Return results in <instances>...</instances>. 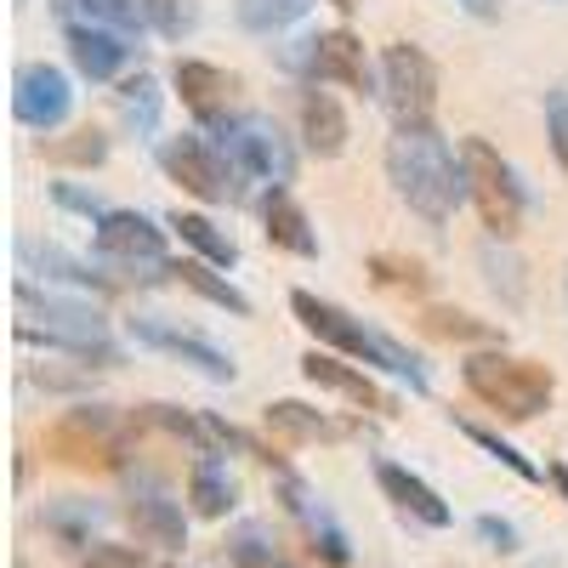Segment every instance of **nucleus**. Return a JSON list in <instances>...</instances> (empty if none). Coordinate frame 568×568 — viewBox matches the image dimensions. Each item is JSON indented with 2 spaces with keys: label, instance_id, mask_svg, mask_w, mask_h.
Here are the masks:
<instances>
[{
  "label": "nucleus",
  "instance_id": "obj_32",
  "mask_svg": "<svg viewBox=\"0 0 568 568\" xmlns=\"http://www.w3.org/2000/svg\"><path fill=\"white\" fill-rule=\"evenodd\" d=\"M478 262H484V273H489V291L506 302V307H524V262H517L511 251H506V240H484L478 245Z\"/></svg>",
  "mask_w": 568,
  "mask_h": 568
},
{
  "label": "nucleus",
  "instance_id": "obj_4",
  "mask_svg": "<svg viewBox=\"0 0 568 568\" xmlns=\"http://www.w3.org/2000/svg\"><path fill=\"white\" fill-rule=\"evenodd\" d=\"M460 387L478 398L484 409H495L500 420L524 426L535 415L551 409L557 398V375L535 358H517L506 347H484V353H466L460 358Z\"/></svg>",
  "mask_w": 568,
  "mask_h": 568
},
{
  "label": "nucleus",
  "instance_id": "obj_17",
  "mask_svg": "<svg viewBox=\"0 0 568 568\" xmlns=\"http://www.w3.org/2000/svg\"><path fill=\"white\" fill-rule=\"evenodd\" d=\"M375 484H382V495L404 511V517H415L420 529H449L455 524V506L420 478V471H409V466H398V460H375Z\"/></svg>",
  "mask_w": 568,
  "mask_h": 568
},
{
  "label": "nucleus",
  "instance_id": "obj_35",
  "mask_svg": "<svg viewBox=\"0 0 568 568\" xmlns=\"http://www.w3.org/2000/svg\"><path fill=\"white\" fill-rule=\"evenodd\" d=\"M149 18H154V34H165V40H182V34L200 29L194 0H149Z\"/></svg>",
  "mask_w": 568,
  "mask_h": 568
},
{
  "label": "nucleus",
  "instance_id": "obj_5",
  "mask_svg": "<svg viewBox=\"0 0 568 568\" xmlns=\"http://www.w3.org/2000/svg\"><path fill=\"white\" fill-rule=\"evenodd\" d=\"M455 149H460V165H466V194H471V205H478L489 240H511V233L524 227V211H529L524 176H517L511 160L484 136H460Z\"/></svg>",
  "mask_w": 568,
  "mask_h": 568
},
{
  "label": "nucleus",
  "instance_id": "obj_39",
  "mask_svg": "<svg viewBox=\"0 0 568 568\" xmlns=\"http://www.w3.org/2000/svg\"><path fill=\"white\" fill-rule=\"evenodd\" d=\"M52 205H63V211L85 216L91 227H98V222L109 216V205H103L98 194H85V187H74V182H52Z\"/></svg>",
  "mask_w": 568,
  "mask_h": 568
},
{
  "label": "nucleus",
  "instance_id": "obj_33",
  "mask_svg": "<svg viewBox=\"0 0 568 568\" xmlns=\"http://www.w3.org/2000/svg\"><path fill=\"white\" fill-rule=\"evenodd\" d=\"M420 329L426 336H438V342H500V329L484 324V318H471V313H455V307H426L420 313Z\"/></svg>",
  "mask_w": 568,
  "mask_h": 568
},
{
  "label": "nucleus",
  "instance_id": "obj_28",
  "mask_svg": "<svg viewBox=\"0 0 568 568\" xmlns=\"http://www.w3.org/2000/svg\"><path fill=\"white\" fill-rule=\"evenodd\" d=\"M176 278H182L194 296H205L211 307H222V313H233V318H251V296H245L233 278H222L211 262H200V256H182V262H176Z\"/></svg>",
  "mask_w": 568,
  "mask_h": 568
},
{
  "label": "nucleus",
  "instance_id": "obj_12",
  "mask_svg": "<svg viewBox=\"0 0 568 568\" xmlns=\"http://www.w3.org/2000/svg\"><path fill=\"white\" fill-rule=\"evenodd\" d=\"M125 524L136 529L142 546H154V551H182L187 546V511L171 495V484L154 478V471H131L125 478Z\"/></svg>",
  "mask_w": 568,
  "mask_h": 568
},
{
  "label": "nucleus",
  "instance_id": "obj_15",
  "mask_svg": "<svg viewBox=\"0 0 568 568\" xmlns=\"http://www.w3.org/2000/svg\"><path fill=\"white\" fill-rule=\"evenodd\" d=\"M171 85H176L182 109L194 114V125H200L205 136H216V131L233 120V74H227V69L200 63V58H176Z\"/></svg>",
  "mask_w": 568,
  "mask_h": 568
},
{
  "label": "nucleus",
  "instance_id": "obj_21",
  "mask_svg": "<svg viewBox=\"0 0 568 568\" xmlns=\"http://www.w3.org/2000/svg\"><path fill=\"white\" fill-rule=\"evenodd\" d=\"M347 136H353V125H347V109L336 103V91L307 85L302 91V149L313 160H336V154H347Z\"/></svg>",
  "mask_w": 568,
  "mask_h": 568
},
{
  "label": "nucleus",
  "instance_id": "obj_41",
  "mask_svg": "<svg viewBox=\"0 0 568 568\" xmlns=\"http://www.w3.org/2000/svg\"><path fill=\"white\" fill-rule=\"evenodd\" d=\"M546 484L568 500V460H546Z\"/></svg>",
  "mask_w": 568,
  "mask_h": 568
},
{
  "label": "nucleus",
  "instance_id": "obj_10",
  "mask_svg": "<svg viewBox=\"0 0 568 568\" xmlns=\"http://www.w3.org/2000/svg\"><path fill=\"white\" fill-rule=\"evenodd\" d=\"M273 495H278L284 517L302 529L307 551H313L324 568H353V540H347V529H342V517L324 506V495L302 478L296 466H278V471H273Z\"/></svg>",
  "mask_w": 568,
  "mask_h": 568
},
{
  "label": "nucleus",
  "instance_id": "obj_18",
  "mask_svg": "<svg viewBox=\"0 0 568 568\" xmlns=\"http://www.w3.org/2000/svg\"><path fill=\"white\" fill-rule=\"evenodd\" d=\"M63 45H69V63L91 80V85H103V80H120L136 58V45L125 34H109V29H91V23H63Z\"/></svg>",
  "mask_w": 568,
  "mask_h": 568
},
{
  "label": "nucleus",
  "instance_id": "obj_43",
  "mask_svg": "<svg viewBox=\"0 0 568 568\" xmlns=\"http://www.w3.org/2000/svg\"><path fill=\"white\" fill-rule=\"evenodd\" d=\"M562 296H568V273H562Z\"/></svg>",
  "mask_w": 568,
  "mask_h": 568
},
{
  "label": "nucleus",
  "instance_id": "obj_23",
  "mask_svg": "<svg viewBox=\"0 0 568 568\" xmlns=\"http://www.w3.org/2000/svg\"><path fill=\"white\" fill-rule=\"evenodd\" d=\"M262 420H267V433H273L278 444H291V449H302V444H329V438H347V433H353L347 420L324 415V409H313V404H302V398H273V404L262 409Z\"/></svg>",
  "mask_w": 568,
  "mask_h": 568
},
{
  "label": "nucleus",
  "instance_id": "obj_29",
  "mask_svg": "<svg viewBox=\"0 0 568 568\" xmlns=\"http://www.w3.org/2000/svg\"><path fill=\"white\" fill-rule=\"evenodd\" d=\"M160 114H165V91L154 74H125L120 80V120L136 131V136H160Z\"/></svg>",
  "mask_w": 568,
  "mask_h": 568
},
{
  "label": "nucleus",
  "instance_id": "obj_11",
  "mask_svg": "<svg viewBox=\"0 0 568 568\" xmlns=\"http://www.w3.org/2000/svg\"><path fill=\"white\" fill-rule=\"evenodd\" d=\"M382 103L393 114V125H433L438 109V63L420 45L398 40L382 52Z\"/></svg>",
  "mask_w": 568,
  "mask_h": 568
},
{
  "label": "nucleus",
  "instance_id": "obj_40",
  "mask_svg": "<svg viewBox=\"0 0 568 568\" xmlns=\"http://www.w3.org/2000/svg\"><path fill=\"white\" fill-rule=\"evenodd\" d=\"M80 568H149V557H142V546H114V540H103V546H91V551L80 557Z\"/></svg>",
  "mask_w": 568,
  "mask_h": 568
},
{
  "label": "nucleus",
  "instance_id": "obj_19",
  "mask_svg": "<svg viewBox=\"0 0 568 568\" xmlns=\"http://www.w3.org/2000/svg\"><path fill=\"white\" fill-rule=\"evenodd\" d=\"M302 375H307L313 387L336 393V398H347V404H358V409H369V415H393V398L375 387L358 364H347V358H336V353H324V347H313V353L302 358Z\"/></svg>",
  "mask_w": 568,
  "mask_h": 568
},
{
  "label": "nucleus",
  "instance_id": "obj_22",
  "mask_svg": "<svg viewBox=\"0 0 568 568\" xmlns=\"http://www.w3.org/2000/svg\"><path fill=\"white\" fill-rule=\"evenodd\" d=\"M262 233H267L273 251H291V256H302V262L318 256V227H313V216L291 200V187H267V194H262Z\"/></svg>",
  "mask_w": 568,
  "mask_h": 568
},
{
  "label": "nucleus",
  "instance_id": "obj_13",
  "mask_svg": "<svg viewBox=\"0 0 568 568\" xmlns=\"http://www.w3.org/2000/svg\"><path fill=\"white\" fill-rule=\"evenodd\" d=\"M12 114L29 131H63L74 120V80L58 63H23L12 74Z\"/></svg>",
  "mask_w": 568,
  "mask_h": 568
},
{
  "label": "nucleus",
  "instance_id": "obj_7",
  "mask_svg": "<svg viewBox=\"0 0 568 568\" xmlns=\"http://www.w3.org/2000/svg\"><path fill=\"white\" fill-rule=\"evenodd\" d=\"M160 171L194 194L200 205H240L245 200V176L240 165L227 160V149L205 131H182V136H165L160 142Z\"/></svg>",
  "mask_w": 568,
  "mask_h": 568
},
{
  "label": "nucleus",
  "instance_id": "obj_14",
  "mask_svg": "<svg viewBox=\"0 0 568 568\" xmlns=\"http://www.w3.org/2000/svg\"><path fill=\"white\" fill-rule=\"evenodd\" d=\"M131 342L136 347H154V353H171V358H182L187 369H200L205 382H240V364H233V353H222L216 342H205V336H194V329H182V324H171V318H154V313H136L131 324Z\"/></svg>",
  "mask_w": 568,
  "mask_h": 568
},
{
  "label": "nucleus",
  "instance_id": "obj_36",
  "mask_svg": "<svg viewBox=\"0 0 568 568\" xmlns=\"http://www.w3.org/2000/svg\"><path fill=\"white\" fill-rule=\"evenodd\" d=\"M369 273L393 291H426V267L415 256H369Z\"/></svg>",
  "mask_w": 568,
  "mask_h": 568
},
{
  "label": "nucleus",
  "instance_id": "obj_42",
  "mask_svg": "<svg viewBox=\"0 0 568 568\" xmlns=\"http://www.w3.org/2000/svg\"><path fill=\"white\" fill-rule=\"evenodd\" d=\"M329 7H336V12H353V7H358V0H329Z\"/></svg>",
  "mask_w": 568,
  "mask_h": 568
},
{
  "label": "nucleus",
  "instance_id": "obj_20",
  "mask_svg": "<svg viewBox=\"0 0 568 568\" xmlns=\"http://www.w3.org/2000/svg\"><path fill=\"white\" fill-rule=\"evenodd\" d=\"M103 524H109V506L103 500H85V495H63V500H45L40 506V529L52 535L63 551L103 546Z\"/></svg>",
  "mask_w": 568,
  "mask_h": 568
},
{
  "label": "nucleus",
  "instance_id": "obj_27",
  "mask_svg": "<svg viewBox=\"0 0 568 568\" xmlns=\"http://www.w3.org/2000/svg\"><path fill=\"white\" fill-rule=\"evenodd\" d=\"M165 227H171L200 262H211V267H240V245H233L211 216H200V211H171Z\"/></svg>",
  "mask_w": 568,
  "mask_h": 568
},
{
  "label": "nucleus",
  "instance_id": "obj_1",
  "mask_svg": "<svg viewBox=\"0 0 568 568\" xmlns=\"http://www.w3.org/2000/svg\"><path fill=\"white\" fill-rule=\"evenodd\" d=\"M387 176H393V194L426 227L455 222V211L471 200L460 149H449V136L438 125H393V136H387Z\"/></svg>",
  "mask_w": 568,
  "mask_h": 568
},
{
  "label": "nucleus",
  "instance_id": "obj_16",
  "mask_svg": "<svg viewBox=\"0 0 568 568\" xmlns=\"http://www.w3.org/2000/svg\"><path fill=\"white\" fill-rule=\"evenodd\" d=\"M18 262H23V273H34V278H45L58 291L69 296H114L120 284H114V273H98V267H85L80 256H69L63 245H34V240H18Z\"/></svg>",
  "mask_w": 568,
  "mask_h": 568
},
{
  "label": "nucleus",
  "instance_id": "obj_44",
  "mask_svg": "<svg viewBox=\"0 0 568 568\" xmlns=\"http://www.w3.org/2000/svg\"><path fill=\"white\" fill-rule=\"evenodd\" d=\"M18 568H29V562H23V557H18Z\"/></svg>",
  "mask_w": 568,
  "mask_h": 568
},
{
  "label": "nucleus",
  "instance_id": "obj_45",
  "mask_svg": "<svg viewBox=\"0 0 568 568\" xmlns=\"http://www.w3.org/2000/svg\"><path fill=\"white\" fill-rule=\"evenodd\" d=\"M165 568H182V562H165Z\"/></svg>",
  "mask_w": 568,
  "mask_h": 568
},
{
  "label": "nucleus",
  "instance_id": "obj_2",
  "mask_svg": "<svg viewBox=\"0 0 568 568\" xmlns=\"http://www.w3.org/2000/svg\"><path fill=\"white\" fill-rule=\"evenodd\" d=\"M12 296H18V342H23V347L69 353V358H80V364H103V369H114V364L125 358V353L109 342L103 307H91L85 296L52 291V284H34L29 273H18Z\"/></svg>",
  "mask_w": 568,
  "mask_h": 568
},
{
  "label": "nucleus",
  "instance_id": "obj_8",
  "mask_svg": "<svg viewBox=\"0 0 568 568\" xmlns=\"http://www.w3.org/2000/svg\"><path fill=\"white\" fill-rule=\"evenodd\" d=\"M278 63L302 74L307 85H347L358 98H369V91L382 98V69H369V52L353 29H318L296 45H284Z\"/></svg>",
  "mask_w": 568,
  "mask_h": 568
},
{
  "label": "nucleus",
  "instance_id": "obj_30",
  "mask_svg": "<svg viewBox=\"0 0 568 568\" xmlns=\"http://www.w3.org/2000/svg\"><path fill=\"white\" fill-rule=\"evenodd\" d=\"M313 12V0H233V18L251 34H284Z\"/></svg>",
  "mask_w": 568,
  "mask_h": 568
},
{
  "label": "nucleus",
  "instance_id": "obj_31",
  "mask_svg": "<svg viewBox=\"0 0 568 568\" xmlns=\"http://www.w3.org/2000/svg\"><path fill=\"white\" fill-rule=\"evenodd\" d=\"M455 426H460V433H466L471 444H478L489 460H500V466L511 471L517 484H540V478H546V471H540V466H535L524 449H517V444H506V438L495 433V426H484V420H455Z\"/></svg>",
  "mask_w": 568,
  "mask_h": 568
},
{
  "label": "nucleus",
  "instance_id": "obj_9",
  "mask_svg": "<svg viewBox=\"0 0 568 568\" xmlns=\"http://www.w3.org/2000/svg\"><path fill=\"white\" fill-rule=\"evenodd\" d=\"M216 142L227 149V160L240 165L245 182H267V187H291L296 182V165H302L296 160V142L284 136V125L273 114H256V109L233 114L216 131Z\"/></svg>",
  "mask_w": 568,
  "mask_h": 568
},
{
  "label": "nucleus",
  "instance_id": "obj_37",
  "mask_svg": "<svg viewBox=\"0 0 568 568\" xmlns=\"http://www.w3.org/2000/svg\"><path fill=\"white\" fill-rule=\"evenodd\" d=\"M471 529H478V540H484L489 551H500V557L524 551V535H517V524H506V517H495V511H478V517H471Z\"/></svg>",
  "mask_w": 568,
  "mask_h": 568
},
{
  "label": "nucleus",
  "instance_id": "obj_3",
  "mask_svg": "<svg viewBox=\"0 0 568 568\" xmlns=\"http://www.w3.org/2000/svg\"><path fill=\"white\" fill-rule=\"evenodd\" d=\"M291 313L302 318V329H307V336H313L324 353L353 358V364H369V369H387L393 382H404L409 393H426V387H433V382H426V364H420L398 336H387V329H375V324L353 318L347 307L324 302V296H313V291H291Z\"/></svg>",
  "mask_w": 568,
  "mask_h": 568
},
{
  "label": "nucleus",
  "instance_id": "obj_34",
  "mask_svg": "<svg viewBox=\"0 0 568 568\" xmlns=\"http://www.w3.org/2000/svg\"><path fill=\"white\" fill-rule=\"evenodd\" d=\"M52 160L58 165H103L109 160V136L98 125H80L69 142H52Z\"/></svg>",
  "mask_w": 568,
  "mask_h": 568
},
{
  "label": "nucleus",
  "instance_id": "obj_38",
  "mask_svg": "<svg viewBox=\"0 0 568 568\" xmlns=\"http://www.w3.org/2000/svg\"><path fill=\"white\" fill-rule=\"evenodd\" d=\"M546 142H551V154L568 176V91H551L546 98Z\"/></svg>",
  "mask_w": 568,
  "mask_h": 568
},
{
  "label": "nucleus",
  "instance_id": "obj_26",
  "mask_svg": "<svg viewBox=\"0 0 568 568\" xmlns=\"http://www.w3.org/2000/svg\"><path fill=\"white\" fill-rule=\"evenodd\" d=\"M222 551H227V568H302V562H291L284 540L273 535V524H262V517H240V524L227 529Z\"/></svg>",
  "mask_w": 568,
  "mask_h": 568
},
{
  "label": "nucleus",
  "instance_id": "obj_25",
  "mask_svg": "<svg viewBox=\"0 0 568 568\" xmlns=\"http://www.w3.org/2000/svg\"><path fill=\"white\" fill-rule=\"evenodd\" d=\"M233 506H240V478L227 471L222 455H194V466H187V511L194 517H227Z\"/></svg>",
  "mask_w": 568,
  "mask_h": 568
},
{
  "label": "nucleus",
  "instance_id": "obj_24",
  "mask_svg": "<svg viewBox=\"0 0 568 568\" xmlns=\"http://www.w3.org/2000/svg\"><path fill=\"white\" fill-rule=\"evenodd\" d=\"M58 23H91V29H109L125 40H142L154 29L149 18V0H52Z\"/></svg>",
  "mask_w": 568,
  "mask_h": 568
},
{
  "label": "nucleus",
  "instance_id": "obj_6",
  "mask_svg": "<svg viewBox=\"0 0 568 568\" xmlns=\"http://www.w3.org/2000/svg\"><path fill=\"white\" fill-rule=\"evenodd\" d=\"M91 245H98V262L120 278H136V284H165L176 278V262L165 256V227L142 211H109L91 233Z\"/></svg>",
  "mask_w": 568,
  "mask_h": 568
}]
</instances>
